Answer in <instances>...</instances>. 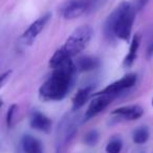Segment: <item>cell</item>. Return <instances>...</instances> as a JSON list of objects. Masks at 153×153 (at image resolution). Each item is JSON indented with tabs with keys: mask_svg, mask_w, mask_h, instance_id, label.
Here are the masks:
<instances>
[{
	"mask_svg": "<svg viewBox=\"0 0 153 153\" xmlns=\"http://www.w3.org/2000/svg\"><path fill=\"white\" fill-rule=\"evenodd\" d=\"M53 70L51 76L39 88V98L44 102L63 100L71 87L76 71L71 59L65 60Z\"/></svg>",
	"mask_w": 153,
	"mask_h": 153,
	"instance_id": "cell-1",
	"label": "cell"
},
{
	"mask_svg": "<svg viewBox=\"0 0 153 153\" xmlns=\"http://www.w3.org/2000/svg\"><path fill=\"white\" fill-rule=\"evenodd\" d=\"M135 20V10L128 1L121 2L108 16L104 24V35L109 41H129Z\"/></svg>",
	"mask_w": 153,
	"mask_h": 153,
	"instance_id": "cell-2",
	"label": "cell"
},
{
	"mask_svg": "<svg viewBox=\"0 0 153 153\" xmlns=\"http://www.w3.org/2000/svg\"><path fill=\"white\" fill-rule=\"evenodd\" d=\"M92 35H94V30H92L91 26H79L66 39L65 43L63 46H61V48L68 57L72 59L87 47L92 38Z\"/></svg>",
	"mask_w": 153,
	"mask_h": 153,
	"instance_id": "cell-3",
	"label": "cell"
},
{
	"mask_svg": "<svg viewBox=\"0 0 153 153\" xmlns=\"http://www.w3.org/2000/svg\"><path fill=\"white\" fill-rule=\"evenodd\" d=\"M51 19V13H46L44 15L40 16L39 18H37L23 33H22L21 39L22 43L25 45H32L35 42L38 36L40 35V33L45 28V26L47 25V23L49 22V20Z\"/></svg>",
	"mask_w": 153,
	"mask_h": 153,
	"instance_id": "cell-4",
	"label": "cell"
},
{
	"mask_svg": "<svg viewBox=\"0 0 153 153\" xmlns=\"http://www.w3.org/2000/svg\"><path fill=\"white\" fill-rule=\"evenodd\" d=\"M97 0H68L62 9V16L64 19H76L84 15Z\"/></svg>",
	"mask_w": 153,
	"mask_h": 153,
	"instance_id": "cell-5",
	"label": "cell"
},
{
	"mask_svg": "<svg viewBox=\"0 0 153 153\" xmlns=\"http://www.w3.org/2000/svg\"><path fill=\"white\" fill-rule=\"evenodd\" d=\"M136 81H137V76H136V74L131 72V74H126V76H124L122 79L109 84L108 86H106V87L101 90V91L92 94L91 96L96 97V96H100V94H112V96H117L120 92L133 87L136 84Z\"/></svg>",
	"mask_w": 153,
	"mask_h": 153,
	"instance_id": "cell-6",
	"label": "cell"
},
{
	"mask_svg": "<svg viewBox=\"0 0 153 153\" xmlns=\"http://www.w3.org/2000/svg\"><path fill=\"white\" fill-rule=\"evenodd\" d=\"M114 97L115 96H112V94H100V96L94 97V100L90 102L89 106L85 112L84 120L88 121L90 119H94L99 113L105 110L111 103V101L114 99Z\"/></svg>",
	"mask_w": 153,
	"mask_h": 153,
	"instance_id": "cell-7",
	"label": "cell"
},
{
	"mask_svg": "<svg viewBox=\"0 0 153 153\" xmlns=\"http://www.w3.org/2000/svg\"><path fill=\"white\" fill-rule=\"evenodd\" d=\"M144 114V109L140 105H128V106L119 107L111 111V115H114L125 121H135Z\"/></svg>",
	"mask_w": 153,
	"mask_h": 153,
	"instance_id": "cell-8",
	"label": "cell"
},
{
	"mask_svg": "<svg viewBox=\"0 0 153 153\" xmlns=\"http://www.w3.org/2000/svg\"><path fill=\"white\" fill-rule=\"evenodd\" d=\"M30 125L32 128L44 133H51L53 129V122L48 117L41 113L40 111H34L30 120Z\"/></svg>",
	"mask_w": 153,
	"mask_h": 153,
	"instance_id": "cell-9",
	"label": "cell"
},
{
	"mask_svg": "<svg viewBox=\"0 0 153 153\" xmlns=\"http://www.w3.org/2000/svg\"><path fill=\"white\" fill-rule=\"evenodd\" d=\"M76 71H91L101 66V61L99 58L92 57V56H84L74 62Z\"/></svg>",
	"mask_w": 153,
	"mask_h": 153,
	"instance_id": "cell-10",
	"label": "cell"
},
{
	"mask_svg": "<svg viewBox=\"0 0 153 153\" xmlns=\"http://www.w3.org/2000/svg\"><path fill=\"white\" fill-rule=\"evenodd\" d=\"M21 146L24 153H44L42 143L30 134L23 135L21 140Z\"/></svg>",
	"mask_w": 153,
	"mask_h": 153,
	"instance_id": "cell-11",
	"label": "cell"
},
{
	"mask_svg": "<svg viewBox=\"0 0 153 153\" xmlns=\"http://www.w3.org/2000/svg\"><path fill=\"white\" fill-rule=\"evenodd\" d=\"M92 90H94L92 86H86L78 90L72 99V110H79L80 108H82L85 105L86 101L91 97Z\"/></svg>",
	"mask_w": 153,
	"mask_h": 153,
	"instance_id": "cell-12",
	"label": "cell"
},
{
	"mask_svg": "<svg viewBox=\"0 0 153 153\" xmlns=\"http://www.w3.org/2000/svg\"><path fill=\"white\" fill-rule=\"evenodd\" d=\"M140 34H135V36L133 37L131 43H130V47H129V53H127V56L124 59V66L126 68H129L133 65V63L135 62L136 57H137V53H138V48H140Z\"/></svg>",
	"mask_w": 153,
	"mask_h": 153,
	"instance_id": "cell-13",
	"label": "cell"
},
{
	"mask_svg": "<svg viewBox=\"0 0 153 153\" xmlns=\"http://www.w3.org/2000/svg\"><path fill=\"white\" fill-rule=\"evenodd\" d=\"M149 129L145 126L140 127L133 132V135H132V140H133L134 144L136 145H143L145 143H147V140H149Z\"/></svg>",
	"mask_w": 153,
	"mask_h": 153,
	"instance_id": "cell-14",
	"label": "cell"
},
{
	"mask_svg": "<svg viewBox=\"0 0 153 153\" xmlns=\"http://www.w3.org/2000/svg\"><path fill=\"white\" fill-rule=\"evenodd\" d=\"M123 149V140L119 136H114L106 145L105 151L106 153H121Z\"/></svg>",
	"mask_w": 153,
	"mask_h": 153,
	"instance_id": "cell-15",
	"label": "cell"
},
{
	"mask_svg": "<svg viewBox=\"0 0 153 153\" xmlns=\"http://www.w3.org/2000/svg\"><path fill=\"white\" fill-rule=\"evenodd\" d=\"M98 140H99V133L96 130H91V131L87 132L85 137H84V142L88 146H94V145H97Z\"/></svg>",
	"mask_w": 153,
	"mask_h": 153,
	"instance_id": "cell-16",
	"label": "cell"
},
{
	"mask_svg": "<svg viewBox=\"0 0 153 153\" xmlns=\"http://www.w3.org/2000/svg\"><path fill=\"white\" fill-rule=\"evenodd\" d=\"M18 109V106L16 104L11 105V107L9 108L7 113V128H11L13 126V120H14V114L16 113V110Z\"/></svg>",
	"mask_w": 153,
	"mask_h": 153,
	"instance_id": "cell-17",
	"label": "cell"
},
{
	"mask_svg": "<svg viewBox=\"0 0 153 153\" xmlns=\"http://www.w3.org/2000/svg\"><path fill=\"white\" fill-rule=\"evenodd\" d=\"M153 57V42L150 44L148 51H147V59H151Z\"/></svg>",
	"mask_w": 153,
	"mask_h": 153,
	"instance_id": "cell-18",
	"label": "cell"
},
{
	"mask_svg": "<svg viewBox=\"0 0 153 153\" xmlns=\"http://www.w3.org/2000/svg\"><path fill=\"white\" fill-rule=\"evenodd\" d=\"M149 0H137L138 4H140V7H143V5H145L146 3H148Z\"/></svg>",
	"mask_w": 153,
	"mask_h": 153,
	"instance_id": "cell-19",
	"label": "cell"
},
{
	"mask_svg": "<svg viewBox=\"0 0 153 153\" xmlns=\"http://www.w3.org/2000/svg\"><path fill=\"white\" fill-rule=\"evenodd\" d=\"M3 106V100L1 98H0V110H1V108H2Z\"/></svg>",
	"mask_w": 153,
	"mask_h": 153,
	"instance_id": "cell-20",
	"label": "cell"
},
{
	"mask_svg": "<svg viewBox=\"0 0 153 153\" xmlns=\"http://www.w3.org/2000/svg\"><path fill=\"white\" fill-rule=\"evenodd\" d=\"M152 106H153V99H152Z\"/></svg>",
	"mask_w": 153,
	"mask_h": 153,
	"instance_id": "cell-21",
	"label": "cell"
}]
</instances>
